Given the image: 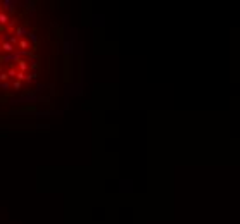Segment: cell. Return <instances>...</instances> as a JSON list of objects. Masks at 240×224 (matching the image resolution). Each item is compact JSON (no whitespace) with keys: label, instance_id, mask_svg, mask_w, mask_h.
I'll return each instance as SVG.
<instances>
[{"label":"cell","instance_id":"cell-3","mask_svg":"<svg viewBox=\"0 0 240 224\" xmlns=\"http://www.w3.org/2000/svg\"><path fill=\"white\" fill-rule=\"evenodd\" d=\"M18 49H21V50H24V52H26V50L30 49V42H28V40H24V38H21V40H19V43H18Z\"/></svg>","mask_w":240,"mask_h":224},{"label":"cell","instance_id":"cell-4","mask_svg":"<svg viewBox=\"0 0 240 224\" xmlns=\"http://www.w3.org/2000/svg\"><path fill=\"white\" fill-rule=\"evenodd\" d=\"M9 24V16L5 12H0V26H5Z\"/></svg>","mask_w":240,"mask_h":224},{"label":"cell","instance_id":"cell-10","mask_svg":"<svg viewBox=\"0 0 240 224\" xmlns=\"http://www.w3.org/2000/svg\"><path fill=\"white\" fill-rule=\"evenodd\" d=\"M0 71H2V67H0Z\"/></svg>","mask_w":240,"mask_h":224},{"label":"cell","instance_id":"cell-1","mask_svg":"<svg viewBox=\"0 0 240 224\" xmlns=\"http://www.w3.org/2000/svg\"><path fill=\"white\" fill-rule=\"evenodd\" d=\"M16 66H18V69L21 71V73H26V71L30 69V66H28V62L24 61V59H18V61H16Z\"/></svg>","mask_w":240,"mask_h":224},{"label":"cell","instance_id":"cell-2","mask_svg":"<svg viewBox=\"0 0 240 224\" xmlns=\"http://www.w3.org/2000/svg\"><path fill=\"white\" fill-rule=\"evenodd\" d=\"M0 49L4 50V52H14L16 47H14L11 42H0Z\"/></svg>","mask_w":240,"mask_h":224},{"label":"cell","instance_id":"cell-9","mask_svg":"<svg viewBox=\"0 0 240 224\" xmlns=\"http://www.w3.org/2000/svg\"><path fill=\"white\" fill-rule=\"evenodd\" d=\"M0 12H2V5H0Z\"/></svg>","mask_w":240,"mask_h":224},{"label":"cell","instance_id":"cell-7","mask_svg":"<svg viewBox=\"0 0 240 224\" xmlns=\"http://www.w3.org/2000/svg\"><path fill=\"white\" fill-rule=\"evenodd\" d=\"M16 79H18V81H23V79H28V76H26L24 73H21V71H19L18 76H16Z\"/></svg>","mask_w":240,"mask_h":224},{"label":"cell","instance_id":"cell-8","mask_svg":"<svg viewBox=\"0 0 240 224\" xmlns=\"http://www.w3.org/2000/svg\"><path fill=\"white\" fill-rule=\"evenodd\" d=\"M14 90H19V88H21V81H18V79H16V81H14Z\"/></svg>","mask_w":240,"mask_h":224},{"label":"cell","instance_id":"cell-6","mask_svg":"<svg viewBox=\"0 0 240 224\" xmlns=\"http://www.w3.org/2000/svg\"><path fill=\"white\" fill-rule=\"evenodd\" d=\"M0 81H2L4 85H7V81H9V74L7 73H0Z\"/></svg>","mask_w":240,"mask_h":224},{"label":"cell","instance_id":"cell-5","mask_svg":"<svg viewBox=\"0 0 240 224\" xmlns=\"http://www.w3.org/2000/svg\"><path fill=\"white\" fill-rule=\"evenodd\" d=\"M18 69H16V64H14V66L12 67H9V71H7V74H9V78H16V76H18Z\"/></svg>","mask_w":240,"mask_h":224}]
</instances>
